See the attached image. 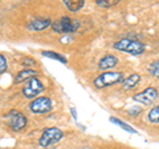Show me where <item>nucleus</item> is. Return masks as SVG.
<instances>
[{
  "label": "nucleus",
  "mask_w": 159,
  "mask_h": 149,
  "mask_svg": "<svg viewBox=\"0 0 159 149\" xmlns=\"http://www.w3.org/2000/svg\"><path fill=\"white\" fill-rule=\"evenodd\" d=\"M113 48L117 49V51H121V52H126V53H130L133 56H139L145 52V44L139 40H135V39H130V37H125V39H121L113 44Z\"/></svg>",
  "instance_id": "nucleus-1"
},
{
  "label": "nucleus",
  "mask_w": 159,
  "mask_h": 149,
  "mask_svg": "<svg viewBox=\"0 0 159 149\" xmlns=\"http://www.w3.org/2000/svg\"><path fill=\"white\" fill-rule=\"evenodd\" d=\"M122 80H123V73L122 72L107 71V72L99 73L98 76L93 80V84H94V87L96 88L101 89V88H106V87L114 85V84L122 83Z\"/></svg>",
  "instance_id": "nucleus-2"
},
{
  "label": "nucleus",
  "mask_w": 159,
  "mask_h": 149,
  "mask_svg": "<svg viewBox=\"0 0 159 149\" xmlns=\"http://www.w3.org/2000/svg\"><path fill=\"white\" fill-rule=\"evenodd\" d=\"M64 132L57 127H49L45 128L41 133V136L39 138V145L41 148L47 147H53L54 144H57L62 140Z\"/></svg>",
  "instance_id": "nucleus-3"
},
{
  "label": "nucleus",
  "mask_w": 159,
  "mask_h": 149,
  "mask_svg": "<svg viewBox=\"0 0 159 149\" xmlns=\"http://www.w3.org/2000/svg\"><path fill=\"white\" fill-rule=\"evenodd\" d=\"M81 26L78 20L69 16H62L57 20L52 22V29L57 33H73Z\"/></svg>",
  "instance_id": "nucleus-4"
},
{
  "label": "nucleus",
  "mask_w": 159,
  "mask_h": 149,
  "mask_svg": "<svg viewBox=\"0 0 159 149\" xmlns=\"http://www.w3.org/2000/svg\"><path fill=\"white\" fill-rule=\"evenodd\" d=\"M4 118H6V123L9 127V129L13 132L23 131V129L27 127V123H28L25 115L20 111H16V109H11V111L4 116Z\"/></svg>",
  "instance_id": "nucleus-5"
},
{
  "label": "nucleus",
  "mask_w": 159,
  "mask_h": 149,
  "mask_svg": "<svg viewBox=\"0 0 159 149\" xmlns=\"http://www.w3.org/2000/svg\"><path fill=\"white\" fill-rule=\"evenodd\" d=\"M44 89H45V87H44L43 81L40 80L39 77H32V79H29V80L25 83V85L23 87L21 92H23L24 97L34 100V99H36L40 93L44 92Z\"/></svg>",
  "instance_id": "nucleus-6"
},
{
  "label": "nucleus",
  "mask_w": 159,
  "mask_h": 149,
  "mask_svg": "<svg viewBox=\"0 0 159 149\" xmlns=\"http://www.w3.org/2000/svg\"><path fill=\"white\" fill-rule=\"evenodd\" d=\"M158 97H159L158 89L154 87H147L146 89H143V91L135 93V95L133 96V100L139 104H143V105H151Z\"/></svg>",
  "instance_id": "nucleus-7"
},
{
  "label": "nucleus",
  "mask_w": 159,
  "mask_h": 149,
  "mask_svg": "<svg viewBox=\"0 0 159 149\" xmlns=\"http://www.w3.org/2000/svg\"><path fill=\"white\" fill-rule=\"evenodd\" d=\"M51 109H52V100L48 96H39L29 104V111L32 113H37V115L48 113Z\"/></svg>",
  "instance_id": "nucleus-8"
},
{
  "label": "nucleus",
  "mask_w": 159,
  "mask_h": 149,
  "mask_svg": "<svg viewBox=\"0 0 159 149\" xmlns=\"http://www.w3.org/2000/svg\"><path fill=\"white\" fill-rule=\"evenodd\" d=\"M49 27H52V20L49 17H34L27 24V28L31 31H44Z\"/></svg>",
  "instance_id": "nucleus-9"
},
{
  "label": "nucleus",
  "mask_w": 159,
  "mask_h": 149,
  "mask_svg": "<svg viewBox=\"0 0 159 149\" xmlns=\"http://www.w3.org/2000/svg\"><path fill=\"white\" fill-rule=\"evenodd\" d=\"M117 64H118V59L114 55H105L98 61V68L103 72H107V71H111L114 67H117Z\"/></svg>",
  "instance_id": "nucleus-10"
},
{
  "label": "nucleus",
  "mask_w": 159,
  "mask_h": 149,
  "mask_svg": "<svg viewBox=\"0 0 159 149\" xmlns=\"http://www.w3.org/2000/svg\"><path fill=\"white\" fill-rule=\"evenodd\" d=\"M32 77H37V71L36 69H23V71H20L16 76H15V83L16 84H20V83H23V81H28L29 79H32Z\"/></svg>",
  "instance_id": "nucleus-11"
},
{
  "label": "nucleus",
  "mask_w": 159,
  "mask_h": 149,
  "mask_svg": "<svg viewBox=\"0 0 159 149\" xmlns=\"http://www.w3.org/2000/svg\"><path fill=\"white\" fill-rule=\"evenodd\" d=\"M139 81H141V76H139V73H131V74H129L126 79H123L121 85H122V89L129 91V89H133Z\"/></svg>",
  "instance_id": "nucleus-12"
},
{
  "label": "nucleus",
  "mask_w": 159,
  "mask_h": 149,
  "mask_svg": "<svg viewBox=\"0 0 159 149\" xmlns=\"http://www.w3.org/2000/svg\"><path fill=\"white\" fill-rule=\"evenodd\" d=\"M64 4L70 12H77L85 6V2L84 0H64Z\"/></svg>",
  "instance_id": "nucleus-13"
},
{
  "label": "nucleus",
  "mask_w": 159,
  "mask_h": 149,
  "mask_svg": "<svg viewBox=\"0 0 159 149\" xmlns=\"http://www.w3.org/2000/svg\"><path fill=\"white\" fill-rule=\"evenodd\" d=\"M109 121L110 123H113V124H116V125H118V127H121L122 129H125L126 132H129V133H138L137 132V129H134L131 125H129V124H126L125 121H122V120H119V118H117V117H114V116H111L110 118H109Z\"/></svg>",
  "instance_id": "nucleus-14"
},
{
  "label": "nucleus",
  "mask_w": 159,
  "mask_h": 149,
  "mask_svg": "<svg viewBox=\"0 0 159 149\" xmlns=\"http://www.w3.org/2000/svg\"><path fill=\"white\" fill-rule=\"evenodd\" d=\"M41 55H43V56H45V57H49V59H54V60H58V61H61V63H64V64L68 63L66 57H64L61 53H57V52H53V51H41Z\"/></svg>",
  "instance_id": "nucleus-15"
},
{
  "label": "nucleus",
  "mask_w": 159,
  "mask_h": 149,
  "mask_svg": "<svg viewBox=\"0 0 159 149\" xmlns=\"http://www.w3.org/2000/svg\"><path fill=\"white\" fill-rule=\"evenodd\" d=\"M147 120L150 123H152V124H159V104L148 111Z\"/></svg>",
  "instance_id": "nucleus-16"
},
{
  "label": "nucleus",
  "mask_w": 159,
  "mask_h": 149,
  "mask_svg": "<svg viewBox=\"0 0 159 149\" xmlns=\"http://www.w3.org/2000/svg\"><path fill=\"white\" fill-rule=\"evenodd\" d=\"M147 72H148V74H150V76L159 79V60H154L152 63L148 64Z\"/></svg>",
  "instance_id": "nucleus-17"
},
{
  "label": "nucleus",
  "mask_w": 159,
  "mask_h": 149,
  "mask_svg": "<svg viewBox=\"0 0 159 149\" xmlns=\"http://www.w3.org/2000/svg\"><path fill=\"white\" fill-rule=\"evenodd\" d=\"M119 3V0H96V4L101 8H111L114 6H117Z\"/></svg>",
  "instance_id": "nucleus-18"
},
{
  "label": "nucleus",
  "mask_w": 159,
  "mask_h": 149,
  "mask_svg": "<svg viewBox=\"0 0 159 149\" xmlns=\"http://www.w3.org/2000/svg\"><path fill=\"white\" fill-rule=\"evenodd\" d=\"M21 65H23V67H25L27 69H31V67L36 65V61H34L32 57L27 56V57H23V59H21Z\"/></svg>",
  "instance_id": "nucleus-19"
},
{
  "label": "nucleus",
  "mask_w": 159,
  "mask_h": 149,
  "mask_svg": "<svg viewBox=\"0 0 159 149\" xmlns=\"http://www.w3.org/2000/svg\"><path fill=\"white\" fill-rule=\"evenodd\" d=\"M7 69H8V63H7V59L4 55L0 53V74L4 73V72H7Z\"/></svg>",
  "instance_id": "nucleus-20"
},
{
  "label": "nucleus",
  "mask_w": 159,
  "mask_h": 149,
  "mask_svg": "<svg viewBox=\"0 0 159 149\" xmlns=\"http://www.w3.org/2000/svg\"><path fill=\"white\" fill-rule=\"evenodd\" d=\"M70 113H72V116L74 120H77V112H76V108H70Z\"/></svg>",
  "instance_id": "nucleus-21"
},
{
  "label": "nucleus",
  "mask_w": 159,
  "mask_h": 149,
  "mask_svg": "<svg viewBox=\"0 0 159 149\" xmlns=\"http://www.w3.org/2000/svg\"><path fill=\"white\" fill-rule=\"evenodd\" d=\"M41 149H56V148H54V145H53V147H47V148H41Z\"/></svg>",
  "instance_id": "nucleus-22"
}]
</instances>
